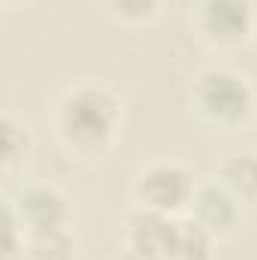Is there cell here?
<instances>
[{
    "label": "cell",
    "instance_id": "277c9868",
    "mask_svg": "<svg viewBox=\"0 0 257 260\" xmlns=\"http://www.w3.org/2000/svg\"><path fill=\"white\" fill-rule=\"evenodd\" d=\"M251 21H254L251 0H203L200 3V30L218 46L242 43L251 30Z\"/></svg>",
    "mask_w": 257,
    "mask_h": 260
},
{
    "label": "cell",
    "instance_id": "7a4b0ae2",
    "mask_svg": "<svg viewBox=\"0 0 257 260\" xmlns=\"http://www.w3.org/2000/svg\"><path fill=\"white\" fill-rule=\"evenodd\" d=\"M194 106L221 127H236L251 112V91L245 79L227 70H206L194 82Z\"/></svg>",
    "mask_w": 257,
    "mask_h": 260
},
{
    "label": "cell",
    "instance_id": "30bf717a",
    "mask_svg": "<svg viewBox=\"0 0 257 260\" xmlns=\"http://www.w3.org/2000/svg\"><path fill=\"white\" fill-rule=\"evenodd\" d=\"M106 6L112 9V15L124 21H145L157 12L160 0H106Z\"/></svg>",
    "mask_w": 257,
    "mask_h": 260
},
{
    "label": "cell",
    "instance_id": "8fae6325",
    "mask_svg": "<svg viewBox=\"0 0 257 260\" xmlns=\"http://www.w3.org/2000/svg\"><path fill=\"white\" fill-rule=\"evenodd\" d=\"M24 148H27V136H24V130L15 127L12 118H3V164H6V167L15 164V160L24 154Z\"/></svg>",
    "mask_w": 257,
    "mask_h": 260
},
{
    "label": "cell",
    "instance_id": "4fadbf2b",
    "mask_svg": "<svg viewBox=\"0 0 257 260\" xmlns=\"http://www.w3.org/2000/svg\"><path fill=\"white\" fill-rule=\"evenodd\" d=\"M6 3H9V0H6Z\"/></svg>",
    "mask_w": 257,
    "mask_h": 260
},
{
    "label": "cell",
    "instance_id": "9c48e42d",
    "mask_svg": "<svg viewBox=\"0 0 257 260\" xmlns=\"http://www.w3.org/2000/svg\"><path fill=\"white\" fill-rule=\"evenodd\" d=\"M27 257L30 260H73V239H70V233L64 227L37 230V233H30Z\"/></svg>",
    "mask_w": 257,
    "mask_h": 260
},
{
    "label": "cell",
    "instance_id": "6da1fadb",
    "mask_svg": "<svg viewBox=\"0 0 257 260\" xmlns=\"http://www.w3.org/2000/svg\"><path fill=\"white\" fill-rule=\"evenodd\" d=\"M118 115L115 97L103 88H76L61 103V133L73 148L97 154L112 142Z\"/></svg>",
    "mask_w": 257,
    "mask_h": 260
},
{
    "label": "cell",
    "instance_id": "52a82bcc",
    "mask_svg": "<svg viewBox=\"0 0 257 260\" xmlns=\"http://www.w3.org/2000/svg\"><path fill=\"white\" fill-rule=\"evenodd\" d=\"M194 212L197 221L209 230V233H230V227L236 224V203L233 194L224 188H200L194 194Z\"/></svg>",
    "mask_w": 257,
    "mask_h": 260
},
{
    "label": "cell",
    "instance_id": "ba28073f",
    "mask_svg": "<svg viewBox=\"0 0 257 260\" xmlns=\"http://www.w3.org/2000/svg\"><path fill=\"white\" fill-rule=\"evenodd\" d=\"M218 176L224 182V191L239 200H257V157L251 154H233L218 167Z\"/></svg>",
    "mask_w": 257,
    "mask_h": 260
},
{
    "label": "cell",
    "instance_id": "8992f818",
    "mask_svg": "<svg viewBox=\"0 0 257 260\" xmlns=\"http://www.w3.org/2000/svg\"><path fill=\"white\" fill-rule=\"evenodd\" d=\"M209 230L200 221H170L164 236V257L170 260H206L209 257Z\"/></svg>",
    "mask_w": 257,
    "mask_h": 260
},
{
    "label": "cell",
    "instance_id": "3957f363",
    "mask_svg": "<svg viewBox=\"0 0 257 260\" xmlns=\"http://www.w3.org/2000/svg\"><path fill=\"white\" fill-rule=\"evenodd\" d=\"M194 194L197 191H194L191 173L182 170L179 164H154L136 182V197L142 209H151L160 215H170L185 203H194Z\"/></svg>",
    "mask_w": 257,
    "mask_h": 260
},
{
    "label": "cell",
    "instance_id": "7c38bea8",
    "mask_svg": "<svg viewBox=\"0 0 257 260\" xmlns=\"http://www.w3.org/2000/svg\"><path fill=\"white\" fill-rule=\"evenodd\" d=\"M124 260H167L157 248H151V245H142V242H130L127 254Z\"/></svg>",
    "mask_w": 257,
    "mask_h": 260
},
{
    "label": "cell",
    "instance_id": "5b68a950",
    "mask_svg": "<svg viewBox=\"0 0 257 260\" xmlns=\"http://www.w3.org/2000/svg\"><path fill=\"white\" fill-rule=\"evenodd\" d=\"M67 200L52 188H27L18 200V218H21V230L27 227V233L37 230H55L67 224Z\"/></svg>",
    "mask_w": 257,
    "mask_h": 260
}]
</instances>
